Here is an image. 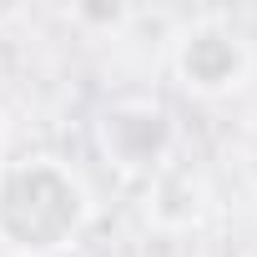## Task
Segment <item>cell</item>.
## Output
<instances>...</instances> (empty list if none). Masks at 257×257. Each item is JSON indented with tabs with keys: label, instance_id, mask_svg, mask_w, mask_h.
<instances>
[{
	"label": "cell",
	"instance_id": "cell-6",
	"mask_svg": "<svg viewBox=\"0 0 257 257\" xmlns=\"http://www.w3.org/2000/svg\"><path fill=\"white\" fill-rule=\"evenodd\" d=\"M0 137H6V121H0Z\"/></svg>",
	"mask_w": 257,
	"mask_h": 257
},
{
	"label": "cell",
	"instance_id": "cell-3",
	"mask_svg": "<svg viewBox=\"0 0 257 257\" xmlns=\"http://www.w3.org/2000/svg\"><path fill=\"white\" fill-rule=\"evenodd\" d=\"M96 147L116 172H162L177 147V121L157 96H116L96 116Z\"/></svg>",
	"mask_w": 257,
	"mask_h": 257
},
{
	"label": "cell",
	"instance_id": "cell-1",
	"mask_svg": "<svg viewBox=\"0 0 257 257\" xmlns=\"http://www.w3.org/2000/svg\"><path fill=\"white\" fill-rule=\"evenodd\" d=\"M91 222L86 182L56 157L0 162V252L6 257H61Z\"/></svg>",
	"mask_w": 257,
	"mask_h": 257
},
{
	"label": "cell",
	"instance_id": "cell-2",
	"mask_svg": "<svg viewBox=\"0 0 257 257\" xmlns=\"http://www.w3.org/2000/svg\"><path fill=\"white\" fill-rule=\"evenodd\" d=\"M172 76H177L182 91H192L202 101H222V96H232V91L247 86V76H252V46H247V36L232 21L197 16L172 41Z\"/></svg>",
	"mask_w": 257,
	"mask_h": 257
},
{
	"label": "cell",
	"instance_id": "cell-5",
	"mask_svg": "<svg viewBox=\"0 0 257 257\" xmlns=\"http://www.w3.org/2000/svg\"><path fill=\"white\" fill-rule=\"evenodd\" d=\"M71 21L76 26H96V31H121L126 21H132V11H126V6H116V0H111V6H91V0H86V6H71Z\"/></svg>",
	"mask_w": 257,
	"mask_h": 257
},
{
	"label": "cell",
	"instance_id": "cell-4",
	"mask_svg": "<svg viewBox=\"0 0 257 257\" xmlns=\"http://www.w3.org/2000/svg\"><path fill=\"white\" fill-rule=\"evenodd\" d=\"M147 217L162 232H192L207 217V187H202V177L192 167H162V172H152Z\"/></svg>",
	"mask_w": 257,
	"mask_h": 257
}]
</instances>
